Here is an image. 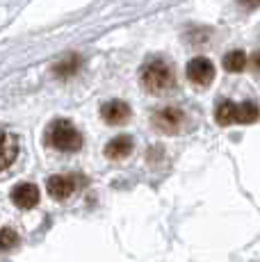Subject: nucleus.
I'll return each instance as SVG.
<instances>
[{
	"label": "nucleus",
	"instance_id": "f257e3e1",
	"mask_svg": "<svg viewBox=\"0 0 260 262\" xmlns=\"http://www.w3.org/2000/svg\"><path fill=\"white\" fill-rule=\"evenodd\" d=\"M139 80L146 87L148 94L156 96H164L171 94L176 87V73H174L171 64L162 57H151L139 71Z\"/></svg>",
	"mask_w": 260,
	"mask_h": 262
},
{
	"label": "nucleus",
	"instance_id": "f03ea898",
	"mask_svg": "<svg viewBox=\"0 0 260 262\" xmlns=\"http://www.w3.org/2000/svg\"><path fill=\"white\" fill-rule=\"evenodd\" d=\"M46 142L48 146H53L55 150L62 153H76L82 148V135L71 121L67 119H55L46 130Z\"/></svg>",
	"mask_w": 260,
	"mask_h": 262
},
{
	"label": "nucleus",
	"instance_id": "7ed1b4c3",
	"mask_svg": "<svg viewBox=\"0 0 260 262\" xmlns=\"http://www.w3.org/2000/svg\"><path fill=\"white\" fill-rule=\"evenodd\" d=\"M214 119L222 125H249L260 119V110L256 103H233V100H222L217 105Z\"/></svg>",
	"mask_w": 260,
	"mask_h": 262
},
{
	"label": "nucleus",
	"instance_id": "20e7f679",
	"mask_svg": "<svg viewBox=\"0 0 260 262\" xmlns=\"http://www.w3.org/2000/svg\"><path fill=\"white\" fill-rule=\"evenodd\" d=\"M151 121H153V128L160 130V133L176 135V133H181V128L185 123V114L178 107H162L153 114Z\"/></svg>",
	"mask_w": 260,
	"mask_h": 262
},
{
	"label": "nucleus",
	"instance_id": "39448f33",
	"mask_svg": "<svg viewBox=\"0 0 260 262\" xmlns=\"http://www.w3.org/2000/svg\"><path fill=\"white\" fill-rule=\"evenodd\" d=\"M78 185H80L78 176L59 173V176H51V178H48L46 187H48V194H51L55 201H67L69 196H73V191L78 189Z\"/></svg>",
	"mask_w": 260,
	"mask_h": 262
},
{
	"label": "nucleus",
	"instance_id": "423d86ee",
	"mask_svg": "<svg viewBox=\"0 0 260 262\" xmlns=\"http://www.w3.org/2000/svg\"><path fill=\"white\" fill-rule=\"evenodd\" d=\"M187 78L197 87H208L214 78V67L208 57H194L187 64Z\"/></svg>",
	"mask_w": 260,
	"mask_h": 262
},
{
	"label": "nucleus",
	"instance_id": "0eeeda50",
	"mask_svg": "<svg viewBox=\"0 0 260 262\" xmlns=\"http://www.w3.org/2000/svg\"><path fill=\"white\" fill-rule=\"evenodd\" d=\"M18 155V139L9 130L0 128V171L12 167V162Z\"/></svg>",
	"mask_w": 260,
	"mask_h": 262
},
{
	"label": "nucleus",
	"instance_id": "6e6552de",
	"mask_svg": "<svg viewBox=\"0 0 260 262\" xmlns=\"http://www.w3.org/2000/svg\"><path fill=\"white\" fill-rule=\"evenodd\" d=\"M12 201L16 208L21 210H30L39 203V187L32 183H18L12 189Z\"/></svg>",
	"mask_w": 260,
	"mask_h": 262
},
{
	"label": "nucleus",
	"instance_id": "1a4fd4ad",
	"mask_svg": "<svg viewBox=\"0 0 260 262\" xmlns=\"http://www.w3.org/2000/svg\"><path fill=\"white\" fill-rule=\"evenodd\" d=\"M101 117L107 121L110 125H121L130 119V107L123 100H110L101 107Z\"/></svg>",
	"mask_w": 260,
	"mask_h": 262
},
{
	"label": "nucleus",
	"instance_id": "9d476101",
	"mask_svg": "<svg viewBox=\"0 0 260 262\" xmlns=\"http://www.w3.org/2000/svg\"><path fill=\"white\" fill-rule=\"evenodd\" d=\"M133 153V139L128 135H121V137H114L112 142H107L105 146V155L110 160H123Z\"/></svg>",
	"mask_w": 260,
	"mask_h": 262
},
{
	"label": "nucleus",
	"instance_id": "9b49d317",
	"mask_svg": "<svg viewBox=\"0 0 260 262\" xmlns=\"http://www.w3.org/2000/svg\"><path fill=\"white\" fill-rule=\"evenodd\" d=\"M80 67H82V59H80V55L78 53H71V55H67L64 59H59L57 64L53 67V73L57 75V78H73L78 71H80Z\"/></svg>",
	"mask_w": 260,
	"mask_h": 262
},
{
	"label": "nucleus",
	"instance_id": "f8f14e48",
	"mask_svg": "<svg viewBox=\"0 0 260 262\" xmlns=\"http://www.w3.org/2000/svg\"><path fill=\"white\" fill-rule=\"evenodd\" d=\"M247 53H242V50H231V53L224 57V69L231 73H240L247 69Z\"/></svg>",
	"mask_w": 260,
	"mask_h": 262
},
{
	"label": "nucleus",
	"instance_id": "ddd939ff",
	"mask_svg": "<svg viewBox=\"0 0 260 262\" xmlns=\"http://www.w3.org/2000/svg\"><path fill=\"white\" fill-rule=\"evenodd\" d=\"M18 244V235L12 228H3L0 230V251H12Z\"/></svg>",
	"mask_w": 260,
	"mask_h": 262
},
{
	"label": "nucleus",
	"instance_id": "4468645a",
	"mask_svg": "<svg viewBox=\"0 0 260 262\" xmlns=\"http://www.w3.org/2000/svg\"><path fill=\"white\" fill-rule=\"evenodd\" d=\"M242 7H249V9H256V7H260V0H237Z\"/></svg>",
	"mask_w": 260,
	"mask_h": 262
},
{
	"label": "nucleus",
	"instance_id": "2eb2a0df",
	"mask_svg": "<svg viewBox=\"0 0 260 262\" xmlns=\"http://www.w3.org/2000/svg\"><path fill=\"white\" fill-rule=\"evenodd\" d=\"M251 64H253V69L260 73V50H256V55L251 57Z\"/></svg>",
	"mask_w": 260,
	"mask_h": 262
}]
</instances>
